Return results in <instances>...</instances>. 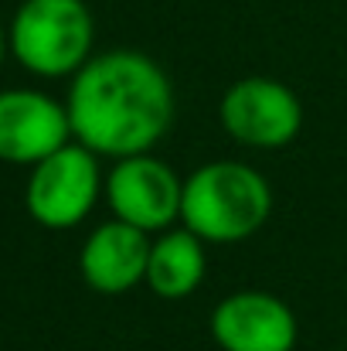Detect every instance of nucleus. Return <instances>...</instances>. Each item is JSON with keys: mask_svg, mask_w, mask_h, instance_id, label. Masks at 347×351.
<instances>
[{"mask_svg": "<svg viewBox=\"0 0 347 351\" xmlns=\"http://www.w3.org/2000/svg\"><path fill=\"white\" fill-rule=\"evenodd\" d=\"M7 51H10V38H7V27L0 24V65H3V58H7Z\"/></svg>", "mask_w": 347, "mask_h": 351, "instance_id": "9b49d317", "label": "nucleus"}, {"mask_svg": "<svg viewBox=\"0 0 347 351\" xmlns=\"http://www.w3.org/2000/svg\"><path fill=\"white\" fill-rule=\"evenodd\" d=\"M150 245H153L150 232H143L123 219L103 222L82 242L79 273L96 293L119 297L146 280Z\"/></svg>", "mask_w": 347, "mask_h": 351, "instance_id": "1a4fd4ad", "label": "nucleus"}, {"mask_svg": "<svg viewBox=\"0 0 347 351\" xmlns=\"http://www.w3.org/2000/svg\"><path fill=\"white\" fill-rule=\"evenodd\" d=\"M72 136L99 157L150 154L174 123V86L143 51L113 48L92 55L68 86Z\"/></svg>", "mask_w": 347, "mask_h": 351, "instance_id": "f257e3e1", "label": "nucleus"}, {"mask_svg": "<svg viewBox=\"0 0 347 351\" xmlns=\"http://www.w3.org/2000/svg\"><path fill=\"white\" fill-rule=\"evenodd\" d=\"M222 126L242 147L276 150L296 140L303 126V106L286 82L269 75H245L231 82L218 106Z\"/></svg>", "mask_w": 347, "mask_h": 351, "instance_id": "39448f33", "label": "nucleus"}, {"mask_svg": "<svg viewBox=\"0 0 347 351\" xmlns=\"http://www.w3.org/2000/svg\"><path fill=\"white\" fill-rule=\"evenodd\" d=\"M68 140H72V123L65 103L38 89L0 93V160L3 164L34 167Z\"/></svg>", "mask_w": 347, "mask_h": 351, "instance_id": "0eeeda50", "label": "nucleus"}, {"mask_svg": "<svg viewBox=\"0 0 347 351\" xmlns=\"http://www.w3.org/2000/svg\"><path fill=\"white\" fill-rule=\"evenodd\" d=\"M211 335L222 351H293L300 328L286 300L266 290H238L215 307Z\"/></svg>", "mask_w": 347, "mask_h": 351, "instance_id": "6e6552de", "label": "nucleus"}, {"mask_svg": "<svg viewBox=\"0 0 347 351\" xmlns=\"http://www.w3.org/2000/svg\"><path fill=\"white\" fill-rule=\"evenodd\" d=\"M106 191L99 154L82 147L79 140L58 147L44 160L31 167L27 188H24V208L27 215L44 229H75L86 222V215L96 208L99 195Z\"/></svg>", "mask_w": 347, "mask_h": 351, "instance_id": "20e7f679", "label": "nucleus"}, {"mask_svg": "<svg viewBox=\"0 0 347 351\" xmlns=\"http://www.w3.org/2000/svg\"><path fill=\"white\" fill-rule=\"evenodd\" d=\"M269 181L242 160H211L184 181L181 222L205 242H242L269 222Z\"/></svg>", "mask_w": 347, "mask_h": 351, "instance_id": "f03ea898", "label": "nucleus"}, {"mask_svg": "<svg viewBox=\"0 0 347 351\" xmlns=\"http://www.w3.org/2000/svg\"><path fill=\"white\" fill-rule=\"evenodd\" d=\"M208 269L205 256V239L191 229H170L150 245V263H146V287L160 300H184L191 297Z\"/></svg>", "mask_w": 347, "mask_h": 351, "instance_id": "9d476101", "label": "nucleus"}, {"mask_svg": "<svg viewBox=\"0 0 347 351\" xmlns=\"http://www.w3.org/2000/svg\"><path fill=\"white\" fill-rule=\"evenodd\" d=\"M7 38L10 55L31 75L65 79L92 58L96 21L86 0H24Z\"/></svg>", "mask_w": 347, "mask_h": 351, "instance_id": "7ed1b4c3", "label": "nucleus"}, {"mask_svg": "<svg viewBox=\"0 0 347 351\" xmlns=\"http://www.w3.org/2000/svg\"><path fill=\"white\" fill-rule=\"evenodd\" d=\"M181 198L184 181L150 154L119 157L106 174V202L113 219H123L143 232L170 229V222L181 219Z\"/></svg>", "mask_w": 347, "mask_h": 351, "instance_id": "423d86ee", "label": "nucleus"}]
</instances>
